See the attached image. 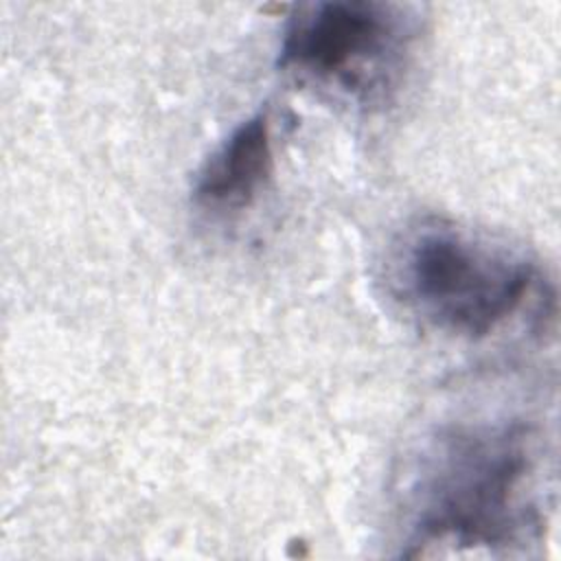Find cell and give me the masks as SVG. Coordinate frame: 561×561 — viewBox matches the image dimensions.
<instances>
[{
	"instance_id": "1",
	"label": "cell",
	"mask_w": 561,
	"mask_h": 561,
	"mask_svg": "<svg viewBox=\"0 0 561 561\" xmlns=\"http://www.w3.org/2000/svg\"><path fill=\"white\" fill-rule=\"evenodd\" d=\"M405 550L519 554L543 539L552 506L550 454L522 419L460 421L425 436L399 484Z\"/></svg>"
},
{
	"instance_id": "2",
	"label": "cell",
	"mask_w": 561,
	"mask_h": 561,
	"mask_svg": "<svg viewBox=\"0 0 561 561\" xmlns=\"http://www.w3.org/2000/svg\"><path fill=\"white\" fill-rule=\"evenodd\" d=\"M533 259L482 230L425 215L390 241L383 263L388 294L421 324L480 340L506 324L528 300Z\"/></svg>"
},
{
	"instance_id": "3",
	"label": "cell",
	"mask_w": 561,
	"mask_h": 561,
	"mask_svg": "<svg viewBox=\"0 0 561 561\" xmlns=\"http://www.w3.org/2000/svg\"><path fill=\"white\" fill-rule=\"evenodd\" d=\"M416 37L419 18L403 4L307 2L283 26L278 68L357 105H386L405 81Z\"/></svg>"
},
{
	"instance_id": "4",
	"label": "cell",
	"mask_w": 561,
	"mask_h": 561,
	"mask_svg": "<svg viewBox=\"0 0 561 561\" xmlns=\"http://www.w3.org/2000/svg\"><path fill=\"white\" fill-rule=\"evenodd\" d=\"M274 173L272 129L265 112L241 121L204 160L195 175L193 199L217 215L250 208Z\"/></svg>"
}]
</instances>
